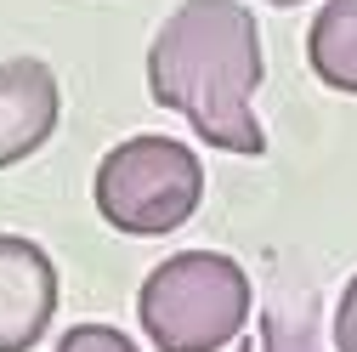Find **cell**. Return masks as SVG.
Here are the masks:
<instances>
[{
  "mask_svg": "<svg viewBox=\"0 0 357 352\" xmlns=\"http://www.w3.org/2000/svg\"><path fill=\"white\" fill-rule=\"evenodd\" d=\"M306 63L329 91L357 97V0H329L306 29Z\"/></svg>",
  "mask_w": 357,
  "mask_h": 352,
  "instance_id": "cell-6",
  "label": "cell"
},
{
  "mask_svg": "<svg viewBox=\"0 0 357 352\" xmlns=\"http://www.w3.org/2000/svg\"><path fill=\"white\" fill-rule=\"evenodd\" d=\"M97 210L125 239H165L204 199V159L176 137H125L97 165Z\"/></svg>",
  "mask_w": 357,
  "mask_h": 352,
  "instance_id": "cell-3",
  "label": "cell"
},
{
  "mask_svg": "<svg viewBox=\"0 0 357 352\" xmlns=\"http://www.w3.org/2000/svg\"><path fill=\"white\" fill-rule=\"evenodd\" d=\"M255 313L250 273L221 250H182L165 256L137 295L142 335L159 352H221L238 346Z\"/></svg>",
  "mask_w": 357,
  "mask_h": 352,
  "instance_id": "cell-2",
  "label": "cell"
},
{
  "mask_svg": "<svg viewBox=\"0 0 357 352\" xmlns=\"http://www.w3.org/2000/svg\"><path fill=\"white\" fill-rule=\"evenodd\" d=\"M261 80V29L255 12L238 0H182L148 46V97L182 114L221 154H266V131L255 119Z\"/></svg>",
  "mask_w": 357,
  "mask_h": 352,
  "instance_id": "cell-1",
  "label": "cell"
},
{
  "mask_svg": "<svg viewBox=\"0 0 357 352\" xmlns=\"http://www.w3.org/2000/svg\"><path fill=\"white\" fill-rule=\"evenodd\" d=\"M233 352H250V341H238V346H233Z\"/></svg>",
  "mask_w": 357,
  "mask_h": 352,
  "instance_id": "cell-11",
  "label": "cell"
},
{
  "mask_svg": "<svg viewBox=\"0 0 357 352\" xmlns=\"http://www.w3.org/2000/svg\"><path fill=\"white\" fill-rule=\"evenodd\" d=\"M266 6H301V0H266Z\"/></svg>",
  "mask_w": 357,
  "mask_h": 352,
  "instance_id": "cell-10",
  "label": "cell"
},
{
  "mask_svg": "<svg viewBox=\"0 0 357 352\" xmlns=\"http://www.w3.org/2000/svg\"><path fill=\"white\" fill-rule=\"evenodd\" d=\"M261 352H324L318 301L306 290H278L261 313Z\"/></svg>",
  "mask_w": 357,
  "mask_h": 352,
  "instance_id": "cell-7",
  "label": "cell"
},
{
  "mask_svg": "<svg viewBox=\"0 0 357 352\" xmlns=\"http://www.w3.org/2000/svg\"><path fill=\"white\" fill-rule=\"evenodd\" d=\"M57 352H142V346L130 341L125 330H114V324H74L57 341Z\"/></svg>",
  "mask_w": 357,
  "mask_h": 352,
  "instance_id": "cell-8",
  "label": "cell"
},
{
  "mask_svg": "<svg viewBox=\"0 0 357 352\" xmlns=\"http://www.w3.org/2000/svg\"><path fill=\"white\" fill-rule=\"evenodd\" d=\"M335 352H357V273L346 279V295L335 307Z\"/></svg>",
  "mask_w": 357,
  "mask_h": 352,
  "instance_id": "cell-9",
  "label": "cell"
},
{
  "mask_svg": "<svg viewBox=\"0 0 357 352\" xmlns=\"http://www.w3.org/2000/svg\"><path fill=\"white\" fill-rule=\"evenodd\" d=\"M57 114H63V91L46 63L40 57L0 63V170L29 159L34 148H46V137L57 131Z\"/></svg>",
  "mask_w": 357,
  "mask_h": 352,
  "instance_id": "cell-5",
  "label": "cell"
},
{
  "mask_svg": "<svg viewBox=\"0 0 357 352\" xmlns=\"http://www.w3.org/2000/svg\"><path fill=\"white\" fill-rule=\"evenodd\" d=\"M57 318V267L23 233H0V352H29Z\"/></svg>",
  "mask_w": 357,
  "mask_h": 352,
  "instance_id": "cell-4",
  "label": "cell"
}]
</instances>
